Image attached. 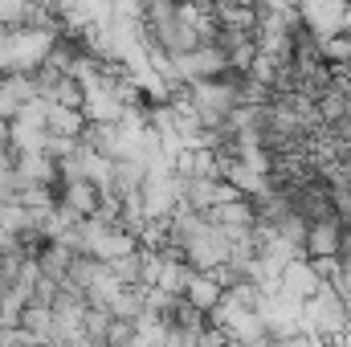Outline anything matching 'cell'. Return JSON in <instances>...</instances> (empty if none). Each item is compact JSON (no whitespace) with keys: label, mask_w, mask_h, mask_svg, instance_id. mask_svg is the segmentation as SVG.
<instances>
[{"label":"cell","mask_w":351,"mask_h":347,"mask_svg":"<svg viewBox=\"0 0 351 347\" xmlns=\"http://www.w3.org/2000/svg\"><path fill=\"white\" fill-rule=\"evenodd\" d=\"M184 298H188L196 311L217 315V311H221V302H225V286L217 282V274H192V282H188Z\"/></svg>","instance_id":"6da1fadb"},{"label":"cell","mask_w":351,"mask_h":347,"mask_svg":"<svg viewBox=\"0 0 351 347\" xmlns=\"http://www.w3.org/2000/svg\"><path fill=\"white\" fill-rule=\"evenodd\" d=\"M45 131L53 139H82L86 115L82 110H70V106H45Z\"/></svg>","instance_id":"7a4b0ae2"},{"label":"cell","mask_w":351,"mask_h":347,"mask_svg":"<svg viewBox=\"0 0 351 347\" xmlns=\"http://www.w3.org/2000/svg\"><path fill=\"white\" fill-rule=\"evenodd\" d=\"M0 347H33V339H29L21 327H4V323H0Z\"/></svg>","instance_id":"3957f363"}]
</instances>
